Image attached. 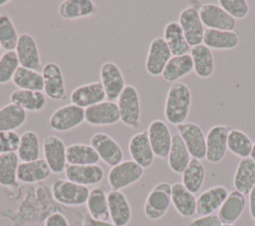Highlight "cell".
<instances>
[{"label": "cell", "instance_id": "34", "mask_svg": "<svg viewBox=\"0 0 255 226\" xmlns=\"http://www.w3.org/2000/svg\"><path fill=\"white\" fill-rule=\"evenodd\" d=\"M239 36L234 31L205 29L202 44L210 50H232L237 47Z\"/></svg>", "mask_w": 255, "mask_h": 226}, {"label": "cell", "instance_id": "52", "mask_svg": "<svg viewBox=\"0 0 255 226\" xmlns=\"http://www.w3.org/2000/svg\"><path fill=\"white\" fill-rule=\"evenodd\" d=\"M10 1L9 0H0V6H4L6 4H8Z\"/></svg>", "mask_w": 255, "mask_h": 226}, {"label": "cell", "instance_id": "42", "mask_svg": "<svg viewBox=\"0 0 255 226\" xmlns=\"http://www.w3.org/2000/svg\"><path fill=\"white\" fill-rule=\"evenodd\" d=\"M253 147L251 138L242 130L233 128L230 130L227 139V148L234 155L246 158L250 157Z\"/></svg>", "mask_w": 255, "mask_h": 226}, {"label": "cell", "instance_id": "38", "mask_svg": "<svg viewBox=\"0 0 255 226\" xmlns=\"http://www.w3.org/2000/svg\"><path fill=\"white\" fill-rule=\"evenodd\" d=\"M41 146L38 134L33 130L24 131L20 135V142L16 151L21 162L34 161L40 158Z\"/></svg>", "mask_w": 255, "mask_h": 226}, {"label": "cell", "instance_id": "47", "mask_svg": "<svg viewBox=\"0 0 255 226\" xmlns=\"http://www.w3.org/2000/svg\"><path fill=\"white\" fill-rule=\"evenodd\" d=\"M222 222L215 214L199 216L193 219L188 226H221Z\"/></svg>", "mask_w": 255, "mask_h": 226}, {"label": "cell", "instance_id": "39", "mask_svg": "<svg viewBox=\"0 0 255 226\" xmlns=\"http://www.w3.org/2000/svg\"><path fill=\"white\" fill-rule=\"evenodd\" d=\"M181 183L186 189L193 194L197 193L201 189L205 179V168L202 162L191 157L188 165L181 173Z\"/></svg>", "mask_w": 255, "mask_h": 226}, {"label": "cell", "instance_id": "41", "mask_svg": "<svg viewBox=\"0 0 255 226\" xmlns=\"http://www.w3.org/2000/svg\"><path fill=\"white\" fill-rule=\"evenodd\" d=\"M16 152L0 154V185L11 187L17 182V171L20 164Z\"/></svg>", "mask_w": 255, "mask_h": 226}, {"label": "cell", "instance_id": "35", "mask_svg": "<svg viewBox=\"0 0 255 226\" xmlns=\"http://www.w3.org/2000/svg\"><path fill=\"white\" fill-rule=\"evenodd\" d=\"M67 163L71 165L98 164L100 157L96 150L86 143H72L67 146Z\"/></svg>", "mask_w": 255, "mask_h": 226}, {"label": "cell", "instance_id": "7", "mask_svg": "<svg viewBox=\"0 0 255 226\" xmlns=\"http://www.w3.org/2000/svg\"><path fill=\"white\" fill-rule=\"evenodd\" d=\"M90 145L96 150L100 159L113 167L124 160V151L118 141L105 132H96L90 138Z\"/></svg>", "mask_w": 255, "mask_h": 226}, {"label": "cell", "instance_id": "9", "mask_svg": "<svg viewBox=\"0 0 255 226\" xmlns=\"http://www.w3.org/2000/svg\"><path fill=\"white\" fill-rule=\"evenodd\" d=\"M42 152L52 173H61L67 166V146L62 138L55 134L47 135L42 142Z\"/></svg>", "mask_w": 255, "mask_h": 226}, {"label": "cell", "instance_id": "37", "mask_svg": "<svg viewBox=\"0 0 255 226\" xmlns=\"http://www.w3.org/2000/svg\"><path fill=\"white\" fill-rule=\"evenodd\" d=\"M27 118V112L10 103L0 108V131H14L21 127Z\"/></svg>", "mask_w": 255, "mask_h": 226}, {"label": "cell", "instance_id": "40", "mask_svg": "<svg viewBox=\"0 0 255 226\" xmlns=\"http://www.w3.org/2000/svg\"><path fill=\"white\" fill-rule=\"evenodd\" d=\"M13 84L20 90L43 92L44 81L42 74L36 70L19 67L12 79Z\"/></svg>", "mask_w": 255, "mask_h": 226}, {"label": "cell", "instance_id": "45", "mask_svg": "<svg viewBox=\"0 0 255 226\" xmlns=\"http://www.w3.org/2000/svg\"><path fill=\"white\" fill-rule=\"evenodd\" d=\"M218 4L234 19H244L249 13L246 0H219Z\"/></svg>", "mask_w": 255, "mask_h": 226}, {"label": "cell", "instance_id": "21", "mask_svg": "<svg viewBox=\"0 0 255 226\" xmlns=\"http://www.w3.org/2000/svg\"><path fill=\"white\" fill-rule=\"evenodd\" d=\"M66 179L77 184L90 186L96 185L103 181L105 172L99 164L91 165H71L67 164L65 168Z\"/></svg>", "mask_w": 255, "mask_h": 226}, {"label": "cell", "instance_id": "50", "mask_svg": "<svg viewBox=\"0 0 255 226\" xmlns=\"http://www.w3.org/2000/svg\"><path fill=\"white\" fill-rule=\"evenodd\" d=\"M249 213L252 220L255 222V186L249 193Z\"/></svg>", "mask_w": 255, "mask_h": 226}, {"label": "cell", "instance_id": "53", "mask_svg": "<svg viewBox=\"0 0 255 226\" xmlns=\"http://www.w3.org/2000/svg\"><path fill=\"white\" fill-rule=\"evenodd\" d=\"M2 55H3V54H2V48H1V46H0V58L2 57Z\"/></svg>", "mask_w": 255, "mask_h": 226}, {"label": "cell", "instance_id": "36", "mask_svg": "<svg viewBox=\"0 0 255 226\" xmlns=\"http://www.w3.org/2000/svg\"><path fill=\"white\" fill-rule=\"evenodd\" d=\"M86 205L88 213L92 218L101 221H109L110 212L108 196L103 188L98 186L92 188V190H90Z\"/></svg>", "mask_w": 255, "mask_h": 226}, {"label": "cell", "instance_id": "11", "mask_svg": "<svg viewBox=\"0 0 255 226\" xmlns=\"http://www.w3.org/2000/svg\"><path fill=\"white\" fill-rule=\"evenodd\" d=\"M198 13L201 22L207 29L233 31L236 25L235 19L232 18L220 5L206 3L199 7Z\"/></svg>", "mask_w": 255, "mask_h": 226}, {"label": "cell", "instance_id": "10", "mask_svg": "<svg viewBox=\"0 0 255 226\" xmlns=\"http://www.w3.org/2000/svg\"><path fill=\"white\" fill-rule=\"evenodd\" d=\"M176 127L191 157L198 160L204 159L206 156V135L202 128L195 122H183Z\"/></svg>", "mask_w": 255, "mask_h": 226}, {"label": "cell", "instance_id": "29", "mask_svg": "<svg viewBox=\"0 0 255 226\" xmlns=\"http://www.w3.org/2000/svg\"><path fill=\"white\" fill-rule=\"evenodd\" d=\"M233 186L244 195L249 194L255 186V161L251 157L241 158L239 161L233 177Z\"/></svg>", "mask_w": 255, "mask_h": 226}, {"label": "cell", "instance_id": "27", "mask_svg": "<svg viewBox=\"0 0 255 226\" xmlns=\"http://www.w3.org/2000/svg\"><path fill=\"white\" fill-rule=\"evenodd\" d=\"M52 171L44 158L34 161L20 162L17 171V179L22 183L32 184L43 181L51 175Z\"/></svg>", "mask_w": 255, "mask_h": 226}, {"label": "cell", "instance_id": "24", "mask_svg": "<svg viewBox=\"0 0 255 226\" xmlns=\"http://www.w3.org/2000/svg\"><path fill=\"white\" fill-rule=\"evenodd\" d=\"M171 204L184 218H190L196 213V197L181 182L171 184Z\"/></svg>", "mask_w": 255, "mask_h": 226}, {"label": "cell", "instance_id": "2", "mask_svg": "<svg viewBox=\"0 0 255 226\" xmlns=\"http://www.w3.org/2000/svg\"><path fill=\"white\" fill-rule=\"evenodd\" d=\"M54 200L65 206H82L87 203L90 189L68 179H57L51 186Z\"/></svg>", "mask_w": 255, "mask_h": 226}, {"label": "cell", "instance_id": "30", "mask_svg": "<svg viewBox=\"0 0 255 226\" xmlns=\"http://www.w3.org/2000/svg\"><path fill=\"white\" fill-rule=\"evenodd\" d=\"M162 38L167 44L172 56H181L190 53L191 47L188 45L177 21H170L164 26Z\"/></svg>", "mask_w": 255, "mask_h": 226}, {"label": "cell", "instance_id": "49", "mask_svg": "<svg viewBox=\"0 0 255 226\" xmlns=\"http://www.w3.org/2000/svg\"><path fill=\"white\" fill-rule=\"evenodd\" d=\"M82 226H116L113 222L110 221H101V220H96L92 218L89 214L85 216Z\"/></svg>", "mask_w": 255, "mask_h": 226}, {"label": "cell", "instance_id": "26", "mask_svg": "<svg viewBox=\"0 0 255 226\" xmlns=\"http://www.w3.org/2000/svg\"><path fill=\"white\" fill-rule=\"evenodd\" d=\"M97 12L98 6L92 0H65L58 8L59 16L66 21L90 17Z\"/></svg>", "mask_w": 255, "mask_h": 226}, {"label": "cell", "instance_id": "3", "mask_svg": "<svg viewBox=\"0 0 255 226\" xmlns=\"http://www.w3.org/2000/svg\"><path fill=\"white\" fill-rule=\"evenodd\" d=\"M171 204V184L162 181L152 187L146 196L143 213L148 220L162 218Z\"/></svg>", "mask_w": 255, "mask_h": 226}, {"label": "cell", "instance_id": "28", "mask_svg": "<svg viewBox=\"0 0 255 226\" xmlns=\"http://www.w3.org/2000/svg\"><path fill=\"white\" fill-rule=\"evenodd\" d=\"M10 103L22 108L26 112H40L47 106L44 92L16 89L10 94Z\"/></svg>", "mask_w": 255, "mask_h": 226}, {"label": "cell", "instance_id": "18", "mask_svg": "<svg viewBox=\"0 0 255 226\" xmlns=\"http://www.w3.org/2000/svg\"><path fill=\"white\" fill-rule=\"evenodd\" d=\"M107 98L101 82H92L74 89L70 95L71 104L84 110L104 102Z\"/></svg>", "mask_w": 255, "mask_h": 226}, {"label": "cell", "instance_id": "1", "mask_svg": "<svg viewBox=\"0 0 255 226\" xmlns=\"http://www.w3.org/2000/svg\"><path fill=\"white\" fill-rule=\"evenodd\" d=\"M191 91L189 87L182 83H173L166 94L164 103L165 119L173 125H178L185 122L190 107H191Z\"/></svg>", "mask_w": 255, "mask_h": 226}, {"label": "cell", "instance_id": "44", "mask_svg": "<svg viewBox=\"0 0 255 226\" xmlns=\"http://www.w3.org/2000/svg\"><path fill=\"white\" fill-rule=\"evenodd\" d=\"M20 67L15 51L5 52L0 58V84L5 85L12 81L14 74Z\"/></svg>", "mask_w": 255, "mask_h": 226}, {"label": "cell", "instance_id": "4", "mask_svg": "<svg viewBox=\"0 0 255 226\" xmlns=\"http://www.w3.org/2000/svg\"><path fill=\"white\" fill-rule=\"evenodd\" d=\"M121 121L128 127L138 128L140 125V99L135 87L127 85L117 102Z\"/></svg>", "mask_w": 255, "mask_h": 226}, {"label": "cell", "instance_id": "19", "mask_svg": "<svg viewBox=\"0 0 255 226\" xmlns=\"http://www.w3.org/2000/svg\"><path fill=\"white\" fill-rule=\"evenodd\" d=\"M128 148L131 160L143 169L148 168L152 164L155 156L148 139L147 130H141L134 133L129 138Z\"/></svg>", "mask_w": 255, "mask_h": 226}, {"label": "cell", "instance_id": "51", "mask_svg": "<svg viewBox=\"0 0 255 226\" xmlns=\"http://www.w3.org/2000/svg\"><path fill=\"white\" fill-rule=\"evenodd\" d=\"M250 157L255 161V142L253 143V147H252V151H251V155Z\"/></svg>", "mask_w": 255, "mask_h": 226}, {"label": "cell", "instance_id": "33", "mask_svg": "<svg viewBox=\"0 0 255 226\" xmlns=\"http://www.w3.org/2000/svg\"><path fill=\"white\" fill-rule=\"evenodd\" d=\"M193 71V62L190 54L172 56L167 62L161 77L167 83H176L179 79Z\"/></svg>", "mask_w": 255, "mask_h": 226}, {"label": "cell", "instance_id": "25", "mask_svg": "<svg viewBox=\"0 0 255 226\" xmlns=\"http://www.w3.org/2000/svg\"><path fill=\"white\" fill-rule=\"evenodd\" d=\"M246 207L245 195L237 190H232L228 193L225 201L218 210L217 216L222 224L235 223L242 215Z\"/></svg>", "mask_w": 255, "mask_h": 226}, {"label": "cell", "instance_id": "22", "mask_svg": "<svg viewBox=\"0 0 255 226\" xmlns=\"http://www.w3.org/2000/svg\"><path fill=\"white\" fill-rule=\"evenodd\" d=\"M107 196L111 222L116 226H127L132 215L127 196L121 190H111Z\"/></svg>", "mask_w": 255, "mask_h": 226}, {"label": "cell", "instance_id": "17", "mask_svg": "<svg viewBox=\"0 0 255 226\" xmlns=\"http://www.w3.org/2000/svg\"><path fill=\"white\" fill-rule=\"evenodd\" d=\"M146 130L154 156L161 159L167 158L172 138L167 124L161 119H154Z\"/></svg>", "mask_w": 255, "mask_h": 226}, {"label": "cell", "instance_id": "20", "mask_svg": "<svg viewBox=\"0 0 255 226\" xmlns=\"http://www.w3.org/2000/svg\"><path fill=\"white\" fill-rule=\"evenodd\" d=\"M15 52L21 67L36 71L40 68V52L37 42L32 35L28 33L20 34L15 48Z\"/></svg>", "mask_w": 255, "mask_h": 226}, {"label": "cell", "instance_id": "23", "mask_svg": "<svg viewBox=\"0 0 255 226\" xmlns=\"http://www.w3.org/2000/svg\"><path fill=\"white\" fill-rule=\"evenodd\" d=\"M228 193V190L222 185H215L204 190L196 198V213L199 216L213 214L219 210Z\"/></svg>", "mask_w": 255, "mask_h": 226}, {"label": "cell", "instance_id": "46", "mask_svg": "<svg viewBox=\"0 0 255 226\" xmlns=\"http://www.w3.org/2000/svg\"><path fill=\"white\" fill-rule=\"evenodd\" d=\"M20 136L15 131H0V154L16 152L19 146Z\"/></svg>", "mask_w": 255, "mask_h": 226}, {"label": "cell", "instance_id": "32", "mask_svg": "<svg viewBox=\"0 0 255 226\" xmlns=\"http://www.w3.org/2000/svg\"><path fill=\"white\" fill-rule=\"evenodd\" d=\"M190 56L193 62V71L197 77L207 79L214 72V57L212 51L203 44L190 49Z\"/></svg>", "mask_w": 255, "mask_h": 226}, {"label": "cell", "instance_id": "16", "mask_svg": "<svg viewBox=\"0 0 255 226\" xmlns=\"http://www.w3.org/2000/svg\"><path fill=\"white\" fill-rule=\"evenodd\" d=\"M121 120L117 103L104 101L85 110V121L93 126L113 125Z\"/></svg>", "mask_w": 255, "mask_h": 226}, {"label": "cell", "instance_id": "48", "mask_svg": "<svg viewBox=\"0 0 255 226\" xmlns=\"http://www.w3.org/2000/svg\"><path fill=\"white\" fill-rule=\"evenodd\" d=\"M44 226H70V223L64 214L54 212L46 218Z\"/></svg>", "mask_w": 255, "mask_h": 226}, {"label": "cell", "instance_id": "54", "mask_svg": "<svg viewBox=\"0 0 255 226\" xmlns=\"http://www.w3.org/2000/svg\"><path fill=\"white\" fill-rule=\"evenodd\" d=\"M221 226H234V225H231V224H222Z\"/></svg>", "mask_w": 255, "mask_h": 226}, {"label": "cell", "instance_id": "43", "mask_svg": "<svg viewBox=\"0 0 255 226\" xmlns=\"http://www.w3.org/2000/svg\"><path fill=\"white\" fill-rule=\"evenodd\" d=\"M19 35L12 19L7 14L0 15V46L5 52L15 51Z\"/></svg>", "mask_w": 255, "mask_h": 226}, {"label": "cell", "instance_id": "6", "mask_svg": "<svg viewBox=\"0 0 255 226\" xmlns=\"http://www.w3.org/2000/svg\"><path fill=\"white\" fill-rule=\"evenodd\" d=\"M143 175V168L131 159L123 160L111 167L108 182L112 190H122L137 182Z\"/></svg>", "mask_w": 255, "mask_h": 226}, {"label": "cell", "instance_id": "12", "mask_svg": "<svg viewBox=\"0 0 255 226\" xmlns=\"http://www.w3.org/2000/svg\"><path fill=\"white\" fill-rule=\"evenodd\" d=\"M231 128L225 124H215L206 134V156L210 163L220 162L227 151V139Z\"/></svg>", "mask_w": 255, "mask_h": 226}, {"label": "cell", "instance_id": "8", "mask_svg": "<svg viewBox=\"0 0 255 226\" xmlns=\"http://www.w3.org/2000/svg\"><path fill=\"white\" fill-rule=\"evenodd\" d=\"M198 9L199 8L194 5H188L179 13L177 21L183 31V35L188 45L191 48L202 44L205 31Z\"/></svg>", "mask_w": 255, "mask_h": 226}, {"label": "cell", "instance_id": "14", "mask_svg": "<svg viewBox=\"0 0 255 226\" xmlns=\"http://www.w3.org/2000/svg\"><path fill=\"white\" fill-rule=\"evenodd\" d=\"M171 56V52L164 39L162 37H155L148 47L144 64L146 72L152 77L161 76Z\"/></svg>", "mask_w": 255, "mask_h": 226}, {"label": "cell", "instance_id": "5", "mask_svg": "<svg viewBox=\"0 0 255 226\" xmlns=\"http://www.w3.org/2000/svg\"><path fill=\"white\" fill-rule=\"evenodd\" d=\"M85 121V110L73 104L55 110L49 117L48 125L52 130L66 132L80 126Z\"/></svg>", "mask_w": 255, "mask_h": 226}, {"label": "cell", "instance_id": "15", "mask_svg": "<svg viewBox=\"0 0 255 226\" xmlns=\"http://www.w3.org/2000/svg\"><path fill=\"white\" fill-rule=\"evenodd\" d=\"M100 80L108 100L112 102L119 99L123 90L127 86L120 67L111 61L102 65L100 69Z\"/></svg>", "mask_w": 255, "mask_h": 226}, {"label": "cell", "instance_id": "31", "mask_svg": "<svg viewBox=\"0 0 255 226\" xmlns=\"http://www.w3.org/2000/svg\"><path fill=\"white\" fill-rule=\"evenodd\" d=\"M190 153L178 133L172 135L171 145L167 155V164L171 171L181 174L190 161Z\"/></svg>", "mask_w": 255, "mask_h": 226}, {"label": "cell", "instance_id": "13", "mask_svg": "<svg viewBox=\"0 0 255 226\" xmlns=\"http://www.w3.org/2000/svg\"><path fill=\"white\" fill-rule=\"evenodd\" d=\"M45 96L53 101H64L67 99L64 76L59 65L56 63H47L41 71Z\"/></svg>", "mask_w": 255, "mask_h": 226}]
</instances>
